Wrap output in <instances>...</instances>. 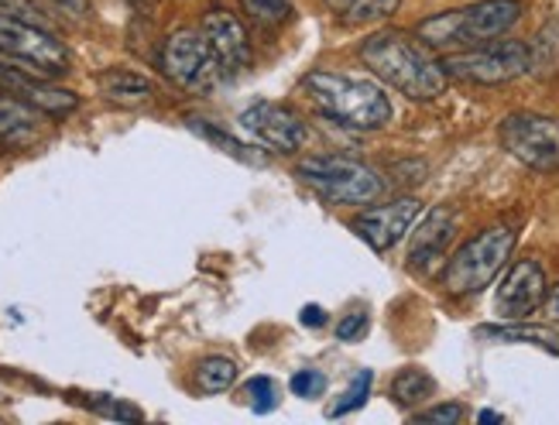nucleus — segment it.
<instances>
[{
    "mask_svg": "<svg viewBox=\"0 0 559 425\" xmlns=\"http://www.w3.org/2000/svg\"><path fill=\"white\" fill-rule=\"evenodd\" d=\"M360 62L374 72V80L399 90L402 96L429 104L447 93V66L432 56V48L419 35L405 32H374L360 42Z\"/></svg>",
    "mask_w": 559,
    "mask_h": 425,
    "instance_id": "obj_1",
    "label": "nucleus"
},
{
    "mask_svg": "<svg viewBox=\"0 0 559 425\" xmlns=\"http://www.w3.org/2000/svg\"><path fill=\"white\" fill-rule=\"evenodd\" d=\"M302 93L326 120L347 131H381L392 120V99H388L378 80H364L333 69H312L302 80Z\"/></svg>",
    "mask_w": 559,
    "mask_h": 425,
    "instance_id": "obj_2",
    "label": "nucleus"
},
{
    "mask_svg": "<svg viewBox=\"0 0 559 425\" xmlns=\"http://www.w3.org/2000/svg\"><path fill=\"white\" fill-rule=\"evenodd\" d=\"M525 4L522 0H474L467 8L440 11L416 24V35L440 52H460L484 42H495L504 32H512Z\"/></svg>",
    "mask_w": 559,
    "mask_h": 425,
    "instance_id": "obj_3",
    "label": "nucleus"
},
{
    "mask_svg": "<svg viewBox=\"0 0 559 425\" xmlns=\"http://www.w3.org/2000/svg\"><path fill=\"white\" fill-rule=\"evenodd\" d=\"M519 231L512 223H495L474 234L464 247H456V255L443 268V288L456 298H467L488 288L498 274L504 271L508 258L515 251Z\"/></svg>",
    "mask_w": 559,
    "mask_h": 425,
    "instance_id": "obj_4",
    "label": "nucleus"
},
{
    "mask_svg": "<svg viewBox=\"0 0 559 425\" xmlns=\"http://www.w3.org/2000/svg\"><path fill=\"white\" fill-rule=\"evenodd\" d=\"M296 175L336 206H368L384 192L381 175L347 155H309L296 165Z\"/></svg>",
    "mask_w": 559,
    "mask_h": 425,
    "instance_id": "obj_5",
    "label": "nucleus"
},
{
    "mask_svg": "<svg viewBox=\"0 0 559 425\" xmlns=\"http://www.w3.org/2000/svg\"><path fill=\"white\" fill-rule=\"evenodd\" d=\"M0 56L38 72L45 80L66 76L72 59L59 35L48 32V24H35L28 17H17L0 8Z\"/></svg>",
    "mask_w": 559,
    "mask_h": 425,
    "instance_id": "obj_6",
    "label": "nucleus"
},
{
    "mask_svg": "<svg viewBox=\"0 0 559 425\" xmlns=\"http://www.w3.org/2000/svg\"><path fill=\"white\" fill-rule=\"evenodd\" d=\"M447 76H456L474 86H501L522 80L532 69V48L525 42H484L474 48H460V52L443 59Z\"/></svg>",
    "mask_w": 559,
    "mask_h": 425,
    "instance_id": "obj_7",
    "label": "nucleus"
},
{
    "mask_svg": "<svg viewBox=\"0 0 559 425\" xmlns=\"http://www.w3.org/2000/svg\"><path fill=\"white\" fill-rule=\"evenodd\" d=\"M498 141L508 155L532 172H559V120L546 114L519 110L508 114L498 128Z\"/></svg>",
    "mask_w": 559,
    "mask_h": 425,
    "instance_id": "obj_8",
    "label": "nucleus"
},
{
    "mask_svg": "<svg viewBox=\"0 0 559 425\" xmlns=\"http://www.w3.org/2000/svg\"><path fill=\"white\" fill-rule=\"evenodd\" d=\"M158 69L165 72V80H173L182 90L206 93L221 83L227 72L221 59L213 56V48L203 32H176L162 42L158 52Z\"/></svg>",
    "mask_w": 559,
    "mask_h": 425,
    "instance_id": "obj_9",
    "label": "nucleus"
},
{
    "mask_svg": "<svg viewBox=\"0 0 559 425\" xmlns=\"http://www.w3.org/2000/svg\"><path fill=\"white\" fill-rule=\"evenodd\" d=\"M237 123H240V131L254 138L261 147H272V152H282V155L299 152L309 138L302 117L285 104H272V99H258V104H251L237 117Z\"/></svg>",
    "mask_w": 559,
    "mask_h": 425,
    "instance_id": "obj_10",
    "label": "nucleus"
},
{
    "mask_svg": "<svg viewBox=\"0 0 559 425\" xmlns=\"http://www.w3.org/2000/svg\"><path fill=\"white\" fill-rule=\"evenodd\" d=\"M546 271L536 258H522L504 271V279L495 292V316L504 322L528 319L546 303Z\"/></svg>",
    "mask_w": 559,
    "mask_h": 425,
    "instance_id": "obj_11",
    "label": "nucleus"
},
{
    "mask_svg": "<svg viewBox=\"0 0 559 425\" xmlns=\"http://www.w3.org/2000/svg\"><path fill=\"white\" fill-rule=\"evenodd\" d=\"M423 213V203L416 196H402L395 203H384L374 210H364L350 220V231L371 247V251L384 255L412 231V223Z\"/></svg>",
    "mask_w": 559,
    "mask_h": 425,
    "instance_id": "obj_12",
    "label": "nucleus"
},
{
    "mask_svg": "<svg viewBox=\"0 0 559 425\" xmlns=\"http://www.w3.org/2000/svg\"><path fill=\"white\" fill-rule=\"evenodd\" d=\"M0 86H4L8 93H14V96H21L24 104L38 107L45 117H66V114H72L80 107L76 93L52 86L45 76H38V72L24 69V66L11 62L4 56H0Z\"/></svg>",
    "mask_w": 559,
    "mask_h": 425,
    "instance_id": "obj_13",
    "label": "nucleus"
},
{
    "mask_svg": "<svg viewBox=\"0 0 559 425\" xmlns=\"http://www.w3.org/2000/svg\"><path fill=\"white\" fill-rule=\"evenodd\" d=\"M200 32L206 35V42H210V48H213V56L221 59V66H224L227 76H234V72H245V69L251 66V59H254V52H251V38H248V28L240 24L237 14L221 11V8H216V11H206Z\"/></svg>",
    "mask_w": 559,
    "mask_h": 425,
    "instance_id": "obj_14",
    "label": "nucleus"
},
{
    "mask_svg": "<svg viewBox=\"0 0 559 425\" xmlns=\"http://www.w3.org/2000/svg\"><path fill=\"white\" fill-rule=\"evenodd\" d=\"M456 234V213L450 206H436L416 227L408 240V268L412 271H432L436 261H443L447 247Z\"/></svg>",
    "mask_w": 559,
    "mask_h": 425,
    "instance_id": "obj_15",
    "label": "nucleus"
},
{
    "mask_svg": "<svg viewBox=\"0 0 559 425\" xmlns=\"http://www.w3.org/2000/svg\"><path fill=\"white\" fill-rule=\"evenodd\" d=\"M41 131H45V114L0 86V144L8 147L35 144Z\"/></svg>",
    "mask_w": 559,
    "mask_h": 425,
    "instance_id": "obj_16",
    "label": "nucleus"
},
{
    "mask_svg": "<svg viewBox=\"0 0 559 425\" xmlns=\"http://www.w3.org/2000/svg\"><path fill=\"white\" fill-rule=\"evenodd\" d=\"M96 86H100V93L110 99V104H124V107L148 104L155 96V83L134 69H107L96 76Z\"/></svg>",
    "mask_w": 559,
    "mask_h": 425,
    "instance_id": "obj_17",
    "label": "nucleus"
},
{
    "mask_svg": "<svg viewBox=\"0 0 559 425\" xmlns=\"http://www.w3.org/2000/svg\"><path fill=\"white\" fill-rule=\"evenodd\" d=\"M388 394H392V402L399 409H416L436 394V381H432V374L423 367H402L392 378V391Z\"/></svg>",
    "mask_w": 559,
    "mask_h": 425,
    "instance_id": "obj_18",
    "label": "nucleus"
},
{
    "mask_svg": "<svg viewBox=\"0 0 559 425\" xmlns=\"http://www.w3.org/2000/svg\"><path fill=\"white\" fill-rule=\"evenodd\" d=\"M237 370H240V367H237V361H230V357H221V354L203 357V361L197 364V388H200L203 394H224V391L234 388Z\"/></svg>",
    "mask_w": 559,
    "mask_h": 425,
    "instance_id": "obj_19",
    "label": "nucleus"
},
{
    "mask_svg": "<svg viewBox=\"0 0 559 425\" xmlns=\"http://www.w3.org/2000/svg\"><path fill=\"white\" fill-rule=\"evenodd\" d=\"M402 0H326V8L350 24H368V21H381L388 14L399 11Z\"/></svg>",
    "mask_w": 559,
    "mask_h": 425,
    "instance_id": "obj_20",
    "label": "nucleus"
},
{
    "mask_svg": "<svg viewBox=\"0 0 559 425\" xmlns=\"http://www.w3.org/2000/svg\"><path fill=\"white\" fill-rule=\"evenodd\" d=\"M480 333L491 337V340H508V343H536L543 350L559 354V333L549 327H525V319L512 322V327H491V330H480Z\"/></svg>",
    "mask_w": 559,
    "mask_h": 425,
    "instance_id": "obj_21",
    "label": "nucleus"
},
{
    "mask_svg": "<svg viewBox=\"0 0 559 425\" xmlns=\"http://www.w3.org/2000/svg\"><path fill=\"white\" fill-rule=\"evenodd\" d=\"M371 388H374V370H357L354 381L344 388V394H340L336 402L326 409V418H344L350 412H360L364 405H368Z\"/></svg>",
    "mask_w": 559,
    "mask_h": 425,
    "instance_id": "obj_22",
    "label": "nucleus"
},
{
    "mask_svg": "<svg viewBox=\"0 0 559 425\" xmlns=\"http://www.w3.org/2000/svg\"><path fill=\"white\" fill-rule=\"evenodd\" d=\"M245 4V14L264 28H278V24H288L296 17V8H292V0H240Z\"/></svg>",
    "mask_w": 559,
    "mask_h": 425,
    "instance_id": "obj_23",
    "label": "nucleus"
},
{
    "mask_svg": "<svg viewBox=\"0 0 559 425\" xmlns=\"http://www.w3.org/2000/svg\"><path fill=\"white\" fill-rule=\"evenodd\" d=\"M245 394L251 398V412L254 415H269L278 409V385L275 378H269V374H258V378H251L245 385Z\"/></svg>",
    "mask_w": 559,
    "mask_h": 425,
    "instance_id": "obj_24",
    "label": "nucleus"
},
{
    "mask_svg": "<svg viewBox=\"0 0 559 425\" xmlns=\"http://www.w3.org/2000/svg\"><path fill=\"white\" fill-rule=\"evenodd\" d=\"M192 131L197 134H203L206 141H213L216 147H224V152L230 155V158H240V162H258V155H254V147H248V144H240V141H234V138H227L224 131H216V128H210L206 120H192L189 123Z\"/></svg>",
    "mask_w": 559,
    "mask_h": 425,
    "instance_id": "obj_25",
    "label": "nucleus"
},
{
    "mask_svg": "<svg viewBox=\"0 0 559 425\" xmlns=\"http://www.w3.org/2000/svg\"><path fill=\"white\" fill-rule=\"evenodd\" d=\"M288 391L296 394V398H306V402H312V398H323V391H326V374L312 370V367H302V370L292 374Z\"/></svg>",
    "mask_w": 559,
    "mask_h": 425,
    "instance_id": "obj_26",
    "label": "nucleus"
},
{
    "mask_svg": "<svg viewBox=\"0 0 559 425\" xmlns=\"http://www.w3.org/2000/svg\"><path fill=\"white\" fill-rule=\"evenodd\" d=\"M368 330H371V316L364 309H357V312H350L336 322V340L340 343H360L364 337H368Z\"/></svg>",
    "mask_w": 559,
    "mask_h": 425,
    "instance_id": "obj_27",
    "label": "nucleus"
},
{
    "mask_svg": "<svg viewBox=\"0 0 559 425\" xmlns=\"http://www.w3.org/2000/svg\"><path fill=\"white\" fill-rule=\"evenodd\" d=\"M412 418H416V422H440V425H456L460 418H464V409H460L456 402H447V405H436V409L416 412Z\"/></svg>",
    "mask_w": 559,
    "mask_h": 425,
    "instance_id": "obj_28",
    "label": "nucleus"
},
{
    "mask_svg": "<svg viewBox=\"0 0 559 425\" xmlns=\"http://www.w3.org/2000/svg\"><path fill=\"white\" fill-rule=\"evenodd\" d=\"M299 322H302L306 330H323L326 322H330V312H326L323 306H312V303H309V306H302Z\"/></svg>",
    "mask_w": 559,
    "mask_h": 425,
    "instance_id": "obj_29",
    "label": "nucleus"
},
{
    "mask_svg": "<svg viewBox=\"0 0 559 425\" xmlns=\"http://www.w3.org/2000/svg\"><path fill=\"white\" fill-rule=\"evenodd\" d=\"M48 4L62 8L66 14H90V0H48Z\"/></svg>",
    "mask_w": 559,
    "mask_h": 425,
    "instance_id": "obj_30",
    "label": "nucleus"
},
{
    "mask_svg": "<svg viewBox=\"0 0 559 425\" xmlns=\"http://www.w3.org/2000/svg\"><path fill=\"white\" fill-rule=\"evenodd\" d=\"M543 306H546V316L559 322V285H552V288L546 292V303H543Z\"/></svg>",
    "mask_w": 559,
    "mask_h": 425,
    "instance_id": "obj_31",
    "label": "nucleus"
},
{
    "mask_svg": "<svg viewBox=\"0 0 559 425\" xmlns=\"http://www.w3.org/2000/svg\"><path fill=\"white\" fill-rule=\"evenodd\" d=\"M477 422H501V415H498V412H480Z\"/></svg>",
    "mask_w": 559,
    "mask_h": 425,
    "instance_id": "obj_32",
    "label": "nucleus"
}]
</instances>
